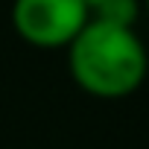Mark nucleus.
<instances>
[{"mask_svg": "<svg viewBox=\"0 0 149 149\" xmlns=\"http://www.w3.org/2000/svg\"><path fill=\"white\" fill-rule=\"evenodd\" d=\"M137 15H140V0H105L91 18L94 21L120 24V26H134Z\"/></svg>", "mask_w": 149, "mask_h": 149, "instance_id": "nucleus-3", "label": "nucleus"}, {"mask_svg": "<svg viewBox=\"0 0 149 149\" xmlns=\"http://www.w3.org/2000/svg\"><path fill=\"white\" fill-rule=\"evenodd\" d=\"M67 70L85 94L97 100H123L143 85L149 53L134 26L91 18L67 44Z\"/></svg>", "mask_w": 149, "mask_h": 149, "instance_id": "nucleus-1", "label": "nucleus"}, {"mask_svg": "<svg viewBox=\"0 0 149 149\" xmlns=\"http://www.w3.org/2000/svg\"><path fill=\"white\" fill-rule=\"evenodd\" d=\"M82 3H85V9H88V15H94L102 3H105V0H82Z\"/></svg>", "mask_w": 149, "mask_h": 149, "instance_id": "nucleus-4", "label": "nucleus"}, {"mask_svg": "<svg viewBox=\"0 0 149 149\" xmlns=\"http://www.w3.org/2000/svg\"><path fill=\"white\" fill-rule=\"evenodd\" d=\"M143 9H146V15H149V0H143Z\"/></svg>", "mask_w": 149, "mask_h": 149, "instance_id": "nucleus-5", "label": "nucleus"}, {"mask_svg": "<svg viewBox=\"0 0 149 149\" xmlns=\"http://www.w3.org/2000/svg\"><path fill=\"white\" fill-rule=\"evenodd\" d=\"M91 21L82 0H12V26L38 50H67Z\"/></svg>", "mask_w": 149, "mask_h": 149, "instance_id": "nucleus-2", "label": "nucleus"}]
</instances>
